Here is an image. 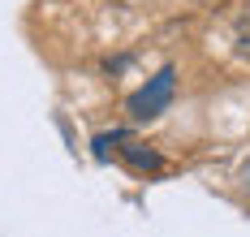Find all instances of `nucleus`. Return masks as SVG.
I'll return each instance as SVG.
<instances>
[{
  "mask_svg": "<svg viewBox=\"0 0 250 237\" xmlns=\"http://www.w3.org/2000/svg\"><path fill=\"white\" fill-rule=\"evenodd\" d=\"M173 78H177L173 69H160L143 91H134V95H129V117H134V121H151V117H160L164 108L173 104Z\"/></svg>",
  "mask_w": 250,
  "mask_h": 237,
  "instance_id": "1",
  "label": "nucleus"
},
{
  "mask_svg": "<svg viewBox=\"0 0 250 237\" xmlns=\"http://www.w3.org/2000/svg\"><path fill=\"white\" fill-rule=\"evenodd\" d=\"M121 156H125V164H134L138 173H155L164 159H160V151H151V147H143V142H134L129 134H125V147H121Z\"/></svg>",
  "mask_w": 250,
  "mask_h": 237,
  "instance_id": "2",
  "label": "nucleus"
},
{
  "mask_svg": "<svg viewBox=\"0 0 250 237\" xmlns=\"http://www.w3.org/2000/svg\"><path fill=\"white\" fill-rule=\"evenodd\" d=\"M242 48H246V52H250V13H246V18H242Z\"/></svg>",
  "mask_w": 250,
  "mask_h": 237,
  "instance_id": "3",
  "label": "nucleus"
}]
</instances>
